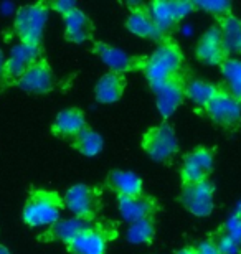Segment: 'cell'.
<instances>
[{"instance_id":"29","label":"cell","mask_w":241,"mask_h":254,"mask_svg":"<svg viewBox=\"0 0 241 254\" xmlns=\"http://www.w3.org/2000/svg\"><path fill=\"white\" fill-rule=\"evenodd\" d=\"M212 240L217 245L220 254H241V243H238L235 238L227 235L222 230H218V233Z\"/></svg>"},{"instance_id":"20","label":"cell","mask_w":241,"mask_h":254,"mask_svg":"<svg viewBox=\"0 0 241 254\" xmlns=\"http://www.w3.org/2000/svg\"><path fill=\"white\" fill-rule=\"evenodd\" d=\"M65 23V40L70 43H84L93 40L94 23L81 8H73L63 15Z\"/></svg>"},{"instance_id":"11","label":"cell","mask_w":241,"mask_h":254,"mask_svg":"<svg viewBox=\"0 0 241 254\" xmlns=\"http://www.w3.org/2000/svg\"><path fill=\"white\" fill-rule=\"evenodd\" d=\"M205 114L215 124L222 127H235L241 119V101L233 98L225 88H220L218 94L203 109Z\"/></svg>"},{"instance_id":"36","label":"cell","mask_w":241,"mask_h":254,"mask_svg":"<svg viewBox=\"0 0 241 254\" xmlns=\"http://www.w3.org/2000/svg\"><path fill=\"white\" fill-rule=\"evenodd\" d=\"M233 213H237V215H240L241 216V201L237 205V208H235V211Z\"/></svg>"},{"instance_id":"12","label":"cell","mask_w":241,"mask_h":254,"mask_svg":"<svg viewBox=\"0 0 241 254\" xmlns=\"http://www.w3.org/2000/svg\"><path fill=\"white\" fill-rule=\"evenodd\" d=\"M213 150L208 147H197L183 157L180 167V180L183 184L207 180L213 170Z\"/></svg>"},{"instance_id":"19","label":"cell","mask_w":241,"mask_h":254,"mask_svg":"<svg viewBox=\"0 0 241 254\" xmlns=\"http://www.w3.org/2000/svg\"><path fill=\"white\" fill-rule=\"evenodd\" d=\"M102 185L117 198L137 196L144 193V182H142L139 175H136L134 172L129 170H109Z\"/></svg>"},{"instance_id":"7","label":"cell","mask_w":241,"mask_h":254,"mask_svg":"<svg viewBox=\"0 0 241 254\" xmlns=\"http://www.w3.org/2000/svg\"><path fill=\"white\" fill-rule=\"evenodd\" d=\"M93 53L104 63L112 73H134V71H144L147 57L144 55H129L124 50L112 47L104 42L93 43Z\"/></svg>"},{"instance_id":"26","label":"cell","mask_w":241,"mask_h":254,"mask_svg":"<svg viewBox=\"0 0 241 254\" xmlns=\"http://www.w3.org/2000/svg\"><path fill=\"white\" fill-rule=\"evenodd\" d=\"M156 218H144L131 223L126 231V240L132 245H151L156 238Z\"/></svg>"},{"instance_id":"6","label":"cell","mask_w":241,"mask_h":254,"mask_svg":"<svg viewBox=\"0 0 241 254\" xmlns=\"http://www.w3.org/2000/svg\"><path fill=\"white\" fill-rule=\"evenodd\" d=\"M65 208L73 213L75 218L80 220L97 221L96 218L102 208V193L97 187H89L86 184H76L66 190L65 196Z\"/></svg>"},{"instance_id":"30","label":"cell","mask_w":241,"mask_h":254,"mask_svg":"<svg viewBox=\"0 0 241 254\" xmlns=\"http://www.w3.org/2000/svg\"><path fill=\"white\" fill-rule=\"evenodd\" d=\"M220 230L225 231L232 238H235L238 243H241V216L237 215V213H233V215L225 221V225L220 228Z\"/></svg>"},{"instance_id":"35","label":"cell","mask_w":241,"mask_h":254,"mask_svg":"<svg viewBox=\"0 0 241 254\" xmlns=\"http://www.w3.org/2000/svg\"><path fill=\"white\" fill-rule=\"evenodd\" d=\"M0 254H10V251L3 245H0Z\"/></svg>"},{"instance_id":"10","label":"cell","mask_w":241,"mask_h":254,"mask_svg":"<svg viewBox=\"0 0 241 254\" xmlns=\"http://www.w3.org/2000/svg\"><path fill=\"white\" fill-rule=\"evenodd\" d=\"M129 17L126 20V28L129 30L132 35L141 38H147L152 40V42H157L159 45L167 42V40H172L170 35L163 33L159 25L154 22L151 12H149L147 3H129Z\"/></svg>"},{"instance_id":"2","label":"cell","mask_w":241,"mask_h":254,"mask_svg":"<svg viewBox=\"0 0 241 254\" xmlns=\"http://www.w3.org/2000/svg\"><path fill=\"white\" fill-rule=\"evenodd\" d=\"M65 200L58 191L32 189L22 210V221L30 228H48L61 220Z\"/></svg>"},{"instance_id":"23","label":"cell","mask_w":241,"mask_h":254,"mask_svg":"<svg viewBox=\"0 0 241 254\" xmlns=\"http://www.w3.org/2000/svg\"><path fill=\"white\" fill-rule=\"evenodd\" d=\"M218 28L222 32L223 45L227 55H241V18L233 13L218 20Z\"/></svg>"},{"instance_id":"5","label":"cell","mask_w":241,"mask_h":254,"mask_svg":"<svg viewBox=\"0 0 241 254\" xmlns=\"http://www.w3.org/2000/svg\"><path fill=\"white\" fill-rule=\"evenodd\" d=\"M141 147L154 162L170 164L178 154V139L173 126L163 121L162 124L147 129L141 139Z\"/></svg>"},{"instance_id":"9","label":"cell","mask_w":241,"mask_h":254,"mask_svg":"<svg viewBox=\"0 0 241 254\" xmlns=\"http://www.w3.org/2000/svg\"><path fill=\"white\" fill-rule=\"evenodd\" d=\"M213 196L215 187L207 179L202 182H195V184H183L178 200L192 215L208 216L213 211Z\"/></svg>"},{"instance_id":"14","label":"cell","mask_w":241,"mask_h":254,"mask_svg":"<svg viewBox=\"0 0 241 254\" xmlns=\"http://www.w3.org/2000/svg\"><path fill=\"white\" fill-rule=\"evenodd\" d=\"M187 74L182 73L180 76L168 81L167 84H163L156 94V106L159 114L162 116V119H168L175 111L180 108L182 103L185 101L187 94Z\"/></svg>"},{"instance_id":"24","label":"cell","mask_w":241,"mask_h":254,"mask_svg":"<svg viewBox=\"0 0 241 254\" xmlns=\"http://www.w3.org/2000/svg\"><path fill=\"white\" fill-rule=\"evenodd\" d=\"M218 91H220L218 86L213 84V83H210V81L192 78V79L187 81L185 94H187V98L190 99L195 106H198V108L205 109L210 104V101H212L215 96L218 94Z\"/></svg>"},{"instance_id":"34","label":"cell","mask_w":241,"mask_h":254,"mask_svg":"<svg viewBox=\"0 0 241 254\" xmlns=\"http://www.w3.org/2000/svg\"><path fill=\"white\" fill-rule=\"evenodd\" d=\"M175 254H195V248L193 246H185L182 250H178Z\"/></svg>"},{"instance_id":"3","label":"cell","mask_w":241,"mask_h":254,"mask_svg":"<svg viewBox=\"0 0 241 254\" xmlns=\"http://www.w3.org/2000/svg\"><path fill=\"white\" fill-rule=\"evenodd\" d=\"M117 236L119 226L116 221H94L65 248L70 254H107V248Z\"/></svg>"},{"instance_id":"25","label":"cell","mask_w":241,"mask_h":254,"mask_svg":"<svg viewBox=\"0 0 241 254\" xmlns=\"http://www.w3.org/2000/svg\"><path fill=\"white\" fill-rule=\"evenodd\" d=\"M71 147L80 152L84 157H96L101 154L102 147H104V140L97 134L94 129H91L89 126H86L73 140L70 142Z\"/></svg>"},{"instance_id":"31","label":"cell","mask_w":241,"mask_h":254,"mask_svg":"<svg viewBox=\"0 0 241 254\" xmlns=\"http://www.w3.org/2000/svg\"><path fill=\"white\" fill-rule=\"evenodd\" d=\"M47 7L48 10H53V12L60 13L61 17H63V15L71 12V10L76 8L78 5L75 2H71V0H51V2H47Z\"/></svg>"},{"instance_id":"4","label":"cell","mask_w":241,"mask_h":254,"mask_svg":"<svg viewBox=\"0 0 241 254\" xmlns=\"http://www.w3.org/2000/svg\"><path fill=\"white\" fill-rule=\"evenodd\" d=\"M47 2L20 7L13 20V32L18 37L20 43L30 47H42L45 25L48 20Z\"/></svg>"},{"instance_id":"8","label":"cell","mask_w":241,"mask_h":254,"mask_svg":"<svg viewBox=\"0 0 241 254\" xmlns=\"http://www.w3.org/2000/svg\"><path fill=\"white\" fill-rule=\"evenodd\" d=\"M147 7L154 22L167 35H170L172 30L187 15H190L197 8L195 2H187V0H170V2H167V0H154V2L147 3Z\"/></svg>"},{"instance_id":"13","label":"cell","mask_w":241,"mask_h":254,"mask_svg":"<svg viewBox=\"0 0 241 254\" xmlns=\"http://www.w3.org/2000/svg\"><path fill=\"white\" fill-rule=\"evenodd\" d=\"M15 86L30 94H48L56 88V76L50 63L42 58L15 81Z\"/></svg>"},{"instance_id":"1","label":"cell","mask_w":241,"mask_h":254,"mask_svg":"<svg viewBox=\"0 0 241 254\" xmlns=\"http://www.w3.org/2000/svg\"><path fill=\"white\" fill-rule=\"evenodd\" d=\"M183 66H185V58L180 47L173 40H167L159 45L151 57H147L146 68L142 73L151 89L157 93L163 84L185 73Z\"/></svg>"},{"instance_id":"27","label":"cell","mask_w":241,"mask_h":254,"mask_svg":"<svg viewBox=\"0 0 241 254\" xmlns=\"http://www.w3.org/2000/svg\"><path fill=\"white\" fill-rule=\"evenodd\" d=\"M222 68V76L225 81V86L233 98L241 101V60L237 58H227L220 64Z\"/></svg>"},{"instance_id":"17","label":"cell","mask_w":241,"mask_h":254,"mask_svg":"<svg viewBox=\"0 0 241 254\" xmlns=\"http://www.w3.org/2000/svg\"><path fill=\"white\" fill-rule=\"evenodd\" d=\"M93 225L91 221L80 220V218H66V220L56 221L55 225L48 226L37 236L40 243H61L68 246L75 238H78L81 233Z\"/></svg>"},{"instance_id":"16","label":"cell","mask_w":241,"mask_h":254,"mask_svg":"<svg viewBox=\"0 0 241 254\" xmlns=\"http://www.w3.org/2000/svg\"><path fill=\"white\" fill-rule=\"evenodd\" d=\"M117 208L124 220L129 223L144 220V218H156L161 205L151 195H137V196H121L117 198Z\"/></svg>"},{"instance_id":"15","label":"cell","mask_w":241,"mask_h":254,"mask_svg":"<svg viewBox=\"0 0 241 254\" xmlns=\"http://www.w3.org/2000/svg\"><path fill=\"white\" fill-rule=\"evenodd\" d=\"M38 60H42V47H30V45L18 42L15 47H12L7 62H5L7 78L15 86V81L22 78Z\"/></svg>"},{"instance_id":"28","label":"cell","mask_w":241,"mask_h":254,"mask_svg":"<svg viewBox=\"0 0 241 254\" xmlns=\"http://www.w3.org/2000/svg\"><path fill=\"white\" fill-rule=\"evenodd\" d=\"M195 7L203 10L207 13H212L217 20L227 17L232 13V3L227 0H207V2H195Z\"/></svg>"},{"instance_id":"18","label":"cell","mask_w":241,"mask_h":254,"mask_svg":"<svg viewBox=\"0 0 241 254\" xmlns=\"http://www.w3.org/2000/svg\"><path fill=\"white\" fill-rule=\"evenodd\" d=\"M195 57L198 62L207 64H222L228 58L225 50L222 32L218 27H210L202 37H200L197 47H195Z\"/></svg>"},{"instance_id":"22","label":"cell","mask_w":241,"mask_h":254,"mask_svg":"<svg viewBox=\"0 0 241 254\" xmlns=\"http://www.w3.org/2000/svg\"><path fill=\"white\" fill-rule=\"evenodd\" d=\"M126 86H127V79L124 74L109 71V73L102 74L94 86L96 101L101 104L117 103L122 98V94H124Z\"/></svg>"},{"instance_id":"21","label":"cell","mask_w":241,"mask_h":254,"mask_svg":"<svg viewBox=\"0 0 241 254\" xmlns=\"http://www.w3.org/2000/svg\"><path fill=\"white\" fill-rule=\"evenodd\" d=\"M86 126L88 124L83 111L80 108H68L56 116L55 123L51 124V134L71 142Z\"/></svg>"},{"instance_id":"33","label":"cell","mask_w":241,"mask_h":254,"mask_svg":"<svg viewBox=\"0 0 241 254\" xmlns=\"http://www.w3.org/2000/svg\"><path fill=\"white\" fill-rule=\"evenodd\" d=\"M5 62H7V60L3 58V53L0 52V93H3L10 86H13L12 81L7 78V73H5Z\"/></svg>"},{"instance_id":"32","label":"cell","mask_w":241,"mask_h":254,"mask_svg":"<svg viewBox=\"0 0 241 254\" xmlns=\"http://www.w3.org/2000/svg\"><path fill=\"white\" fill-rule=\"evenodd\" d=\"M195 254H220V251L212 238H208V240L202 241L197 248H195Z\"/></svg>"}]
</instances>
